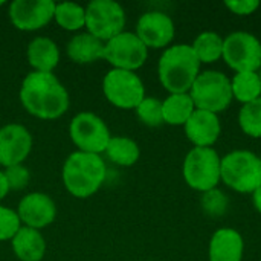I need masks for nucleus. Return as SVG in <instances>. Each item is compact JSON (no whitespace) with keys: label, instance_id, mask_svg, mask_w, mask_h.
Masks as SVG:
<instances>
[{"label":"nucleus","instance_id":"obj_1","mask_svg":"<svg viewBox=\"0 0 261 261\" xmlns=\"http://www.w3.org/2000/svg\"><path fill=\"white\" fill-rule=\"evenodd\" d=\"M18 98L23 109L41 121L61 118L70 106L69 92L55 73L29 72L21 81Z\"/></svg>","mask_w":261,"mask_h":261},{"label":"nucleus","instance_id":"obj_2","mask_svg":"<svg viewBox=\"0 0 261 261\" xmlns=\"http://www.w3.org/2000/svg\"><path fill=\"white\" fill-rule=\"evenodd\" d=\"M107 167L101 154L73 151L67 156L61 170L66 191L76 199H89L102 187Z\"/></svg>","mask_w":261,"mask_h":261},{"label":"nucleus","instance_id":"obj_3","mask_svg":"<svg viewBox=\"0 0 261 261\" xmlns=\"http://www.w3.org/2000/svg\"><path fill=\"white\" fill-rule=\"evenodd\" d=\"M200 73V61L190 44L167 47L158 63L162 87L170 93H188Z\"/></svg>","mask_w":261,"mask_h":261},{"label":"nucleus","instance_id":"obj_4","mask_svg":"<svg viewBox=\"0 0 261 261\" xmlns=\"http://www.w3.org/2000/svg\"><path fill=\"white\" fill-rule=\"evenodd\" d=\"M222 180L237 193L252 194L261 185V159L252 151L236 150L222 158Z\"/></svg>","mask_w":261,"mask_h":261},{"label":"nucleus","instance_id":"obj_5","mask_svg":"<svg viewBox=\"0 0 261 261\" xmlns=\"http://www.w3.org/2000/svg\"><path fill=\"white\" fill-rule=\"evenodd\" d=\"M222 158L211 147H194L184 159L182 174L187 185L196 191L206 193L217 188L222 180Z\"/></svg>","mask_w":261,"mask_h":261},{"label":"nucleus","instance_id":"obj_6","mask_svg":"<svg viewBox=\"0 0 261 261\" xmlns=\"http://www.w3.org/2000/svg\"><path fill=\"white\" fill-rule=\"evenodd\" d=\"M188 93L197 110H206L216 115L226 110L234 99L231 80L219 70L200 72Z\"/></svg>","mask_w":261,"mask_h":261},{"label":"nucleus","instance_id":"obj_7","mask_svg":"<svg viewBox=\"0 0 261 261\" xmlns=\"http://www.w3.org/2000/svg\"><path fill=\"white\" fill-rule=\"evenodd\" d=\"M69 138L78 151L102 154L112 135L101 116L93 112H80L69 124Z\"/></svg>","mask_w":261,"mask_h":261},{"label":"nucleus","instance_id":"obj_8","mask_svg":"<svg viewBox=\"0 0 261 261\" xmlns=\"http://www.w3.org/2000/svg\"><path fill=\"white\" fill-rule=\"evenodd\" d=\"M102 93L112 106L124 110H135L147 96L139 75L121 69H110L104 75Z\"/></svg>","mask_w":261,"mask_h":261},{"label":"nucleus","instance_id":"obj_9","mask_svg":"<svg viewBox=\"0 0 261 261\" xmlns=\"http://www.w3.org/2000/svg\"><path fill=\"white\" fill-rule=\"evenodd\" d=\"M125 11L115 0H92L86 6V31L107 43L124 32Z\"/></svg>","mask_w":261,"mask_h":261},{"label":"nucleus","instance_id":"obj_10","mask_svg":"<svg viewBox=\"0 0 261 261\" xmlns=\"http://www.w3.org/2000/svg\"><path fill=\"white\" fill-rule=\"evenodd\" d=\"M225 63L240 72H258L261 67V41L251 32L236 31L223 38Z\"/></svg>","mask_w":261,"mask_h":261},{"label":"nucleus","instance_id":"obj_11","mask_svg":"<svg viewBox=\"0 0 261 261\" xmlns=\"http://www.w3.org/2000/svg\"><path fill=\"white\" fill-rule=\"evenodd\" d=\"M148 58V47L135 32L124 31L104 44V58L112 69L136 72Z\"/></svg>","mask_w":261,"mask_h":261},{"label":"nucleus","instance_id":"obj_12","mask_svg":"<svg viewBox=\"0 0 261 261\" xmlns=\"http://www.w3.org/2000/svg\"><path fill=\"white\" fill-rule=\"evenodd\" d=\"M54 0H14L8 5V17L18 31L34 32L54 20Z\"/></svg>","mask_w":261,"mask_h":261},{"label":"nucleus","instance_id":"obj_13","mask_svg":"<svg viewBox=\"0 0 261 261\" xmlns=\"http://www.w3.org/2000/svg\"><path fill=\"white\" fill-rule=\"evenodd\" d=\"M34 139L31 132L17 122L0 127V167L9 168L23 164L31 154Z\"/></svg>","mask_w":261,"mask_h":261},{"label":"nucleus","instance_id":"obj_14","mask_svg":"<svg viewBox=\"0 0 261 261\" xmlns=\"http://www.w3.org/2000/svg\"><path fill=\"white\" fill-rule=\"evenodd\" d=\"M17 216L21 222V226L41 231L54 223L57 217V205L46 193H29L20 199Z\"/></svg>","mask_w":261,"mask_h":261},{"label":"nucleus","instance_id":"obj_15","mask_svg":"<svg viewBox=\"0 0 261 261\" xmlns=\"http://www.w3.org/2000/svg\"><path fill=\"white\" fill-rule=\"evenodd\" d=\"M139 40L153 49L168 47L173 41L176 28L173 18L161 11H150L139 17L136 23V32Z\"/></svg>","mask_w":261,"mask_h":261},{"label":"nucleus","instance_id":"obj_16","mask_svg":"<svg viewBox=\"0 0 261 261\" xmlns=\"http://www.w3.org/2000/svg\"><path fill=\"white\" fill-rule=\"evenodd\" d=\"M184 128L188 141L193 142L194 147H211L217 142L222 133L219 116L216 113L197 109L187 121Z\"/></svg>","mask_w":261,"mask_h":261},{"label":"nucleus","instance_id":"obj_17","mask_svg":"<svg viewBox=\"0 0 261 261\" xmlns=\"http://www.w3.org/2000/svg\"><path fill=\"white\" fill-rule=\"evenodd\" d=\"M245 252V242L242 234L234 228L217 229L208 248L210 261H242Z\"/></svg>","mask_w":261,"mask_h":261},{"label":"nucleus","instance_id":"obj_18","mask_svg":"<svg viewBox=\"0 0 261 261\" xmlns=\"http://www.w3.org/2000/svg\"><path fill=\"white\" fill-rule=\"evenodd\" d=\"M26 58L34 72L54 73L60 63V47L49 37H35L26 47Z\"/></svg>","mask_w":261,"mask_h":261},{"label":"nucleus","instance_id":"obj_19","mask_svg":"<svg viewBox=\"0 0 261 261\" xmlns=\"http://www.w3.org/2000/svg\"><path fill=\"white\" fill-rule=\"evenodd\" d=\"M14 255L20 261H41L46 255V240L37 229L21 226L11 240Z\"/></svg>","mask_w":261,"mask_h":261},{"label":"nucleus","instance_id":"obj_20","mask_svg":"<svg viewBox=\"0 0 261 261\" xmlns=\"http://www.w3.org/2000/svg\"><path fill=\"white\" fill-rule=\"evenodd\" d=\"M104 41L98 40L86 31L73 35L69 40L66 54L76 64H92L104 58Z\"/></svg>","mask_w":261,"mask_h":261},{"label":"nucleus","instance_id":"obj_21","mask_svg":"<svg viewBox=\"0 0 261 261\" xmlns=\"http://www.w3.org/2000/svg\"><path fill=\"white\" fill-rule=\"evenodd\" d=\"M194 112H196V106L190 93H170L162 101L164 124L185 125Z\"/></svg>","mask_w":261,"mask_h":261},{"label":"nucleus","instance_id":"obj_22","mask_svg":"<svg viewBox=\"0 0 261 261\" xmlns=\"http://www.w3.org/2000/svg\"><path fill=\"white\" fill-rule=\"evenodd\" d=\"M107 159L119 167H132L139 161L141 148L138 142L127 136H112L104 151Z\"/></svg>","mask_w":261,"mask_h":261},{"label":"nucleus","instance_id":"obj_23","mask_svg":"<svg viewBox=\"0 0 261 261\" xmlns=\"http://www.w3.org/2000/svg\"><path fill=\"white\" fill-rule=\"evenodd\" d=\"M191 47L200 64H211L219 61L223 55V37H220L217 32L205 31L196 37Z\"/></svg>","mask_w":261,"mask_h":261},{"label":"nucleus","instance_id":"obj_24","mask_svg":"<svg viewBox=\"0 0 261 261\" xmlns=\"http://www.w3.org/2000/svg\"><path fill=\"white\" fill-rule=\"evenodd\" d=\"M232 98L242 104L261 98V80L258 72H240L231 80Z\"/></svg>","mask_w":261,"mask_h":261},{"label":"nucleus","instance_id":"obj_25","mask_svg":"<svg viewBox=\"0 0 261 261\" xmlns=\"http://www.w3.org/2000/svg\"><path fill=\"white\" fill-rule=\"evenodd\" d=\"M54 20L64 31H80L86 28V8L75 2L55 3Z\"/></svg>","mask_w":261,"mask_h":261},{"label":"nucleus","instance_id":"obj_26","mask_svg":"<svg viewBox=\"0 0 261 261\" xmlns=\"http://www.w3.org/2000/svg\"><path fill=\"white\" fill-rule=\"evenodd\" d=\"M239 125L251 138H261V98L243 104L239 112Z\"/></svg>","mask_w":261,"mask_h":261},{"label":"nucleus","instance_id":"obj_27","mask_svg":"<svg viewBox=\"0 0 261 261\" xmlns=\"http://www.w3.org/2000/svg\"><path fill=\"white\" fill-rule=\"evenodd\" d=\"M138 119L147 127H159L164 124L162 101L154 96H145L135 109Z\"/></svg>","mask_w":261,"mask_h":261},{"label":"nucleus","instance_id":"obj_28","mask_svg":"<svg viewBox=\"0 0 261 261\" xmlns=\"http://www.w3.org/2000/svg\"><path fill=\"white\" fill-rule=\"evenodd\" d=\"M200 203H202L203 211L211 217L223 216L228 210V197L225 196L223 191H220L217 188L203 193Z\"/></svg>","mask_w":261,"mask_h":261},{"label":"nucleus","instance_id":"obj_29","mask_svg":"<svg viewBox=\"0 0 261 261\" xmlns=\"http://www.w3.org/2000/svg\"><path fill=\"white\" fill-rule=\"evenodd\" d=\"M20 228L21 222L17 211L0 205V242H11Z\"/></svg>","mask_w":261,"mask_h":261},{"label":"nucleus","instance_id":"obj_30","mask_svg":"<svg viewBox=\"0 0 261 261\" xmlns=\"http://www.w3.org/2000/svg\"><path fill=\"white\" fill-rule=\"evenodd\" d=\"M3 171H5V176L8 179L11 191H21V190H24L28 187L29 180H31V173H29V170L23 164L5 168Z\"/></svg>","mask_w":261,"mask_h":261},{"label":"nucleus","instance_id":"obj_31","mask_svg":"<svg viewBox=\"0 0 261 261\" xmlns=\"http://www.w3.org/2000/svg\"><path fill=\"white\" fill-rule=\"evenodd\" d=\"M225 6L236 15H251L260 8L258 0H232L225 2Z\"/></svg>","mask_w":261,"mask_h":261},{"label":"nucleus","instance_id":"obj_32","mask_svg":"<svg viewBox=\"0 0 261 261\" xmlns=\"http://www.w3.org/2000/svg\"><path fill=\"white\" fill-rule=\"evenodd\" d=\"M9 191H11V188H9L8 179L5 176V171L0 170V200H3L9 194Z\"/></svg>","mask_w":261,"mask_h":261},{"label":"nucleus","instance_id":"obj_33","mask_svg":"<svg viewBox=\"0 0 261 261\" xmlns=\"http://www.w3.org/2000/svg\"><path fill=\"white\" fill-rule=\"evenodd\" d=\"M252 202H254L255 210L261 214V185L252 193Z\"/></svg>","mask_w":261,"mask_h":261},{"label":"nucleus","instance_id":"obj_34","mask_svg":"<svg viewBox=\"0 0 261 261\" xmlns=\"http://www.w3.org/2000/svg\"><path fill=\"white\" fill-rule=\"evenodd\" d=\"M3 5H5V2H3V0H0V6H3Z\"/></svg>","mask_w":261,"mask_h":261},{"label":"nucleus","instance_id":"obj_35","mask_svg":"<svg viewBox=\"0 0 261 261\" xmlns=\"http://www.w3.org/2000/svg\"><path fill=\"white\" fill-rule=\"evenodd\" d=\"M258 75H260V80H261V67H260V70H258Z\"/></svg>","mask_w":261,"mask_h":261},{"label":"nucleus","instance_id":"obj_36","mask_svg":"<svg viewBox=\"0 0 261 261\" xmlns=\"http://www.w3.org/2000/svg\"><path fill=\"white\" fill-rule=\"evenodd\" d=\"M260 159H261V156H260Z\"/></svg>","mask_w":261,"mask_h":261}]
</instances>
